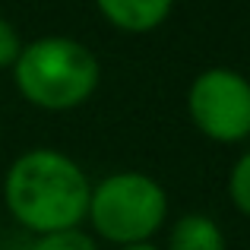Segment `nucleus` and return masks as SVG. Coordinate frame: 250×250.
I'll use <instances>...</instances> for the list:
<instances>
[{"label": "nucleus", "mask_w": 250, "mask_h": 250, "mask_svg": "<svg viewBox=\"0 0 250 250\" xmlns=\"http://www.w3.org/2000/svg\"><path fill=\"white\" fill-rule=\"evenodd\" d=\"M92 181L61 149L38 146L13 159L3 174V203L29 234L83 228Z\"/></svg>", "instance_id": "obj_1"}, {"label": "nucleus", "mask_w": 250, "mask_h": 250, "mask_svg": "<svg viewBox=\"0 0 250 250\" xmlns=\"http://www.w3.org/2000/svg\"><path fill=\"white\" fill-rule=\"evenodd\" d=\"M13 85L38 111H76L95 95L102 63L89 44L70 35H44L22 42L13 61Z\"/></svg>", "instance_id": "obj_2"}, {"label": "nucleus", "mask_w": 250, "mask_h": 250, "mask_svg": "<svg viewBox=\"0 0 250 250\" xmlns=\"http://www.w3.org/2000/svg\"><path fill=\"white\" fill-rule=\"evenodd\" d=\"M85 222L114 247L152 241L168 222V193L146 171H114L92 184Z\"/></svg>", "instance_id": "obj_3"}, {"label": "nucleus", "mask_w": 250, "mask_h": 250, "mask_svg": "<svg viewBox=\"0 0 250 250\" xmlns=\"http://www.w3.org/2000/svg\"><path fill=\"white\" fill-rule=\"evenodd\" d=\"M187 114L196 133L234 146L250 136V80L231 67H209L187 89Z\"/></svg>", "instance_id": "obj_4"}, {"label": "nucleus", "mask_w": 250, "mask_h": 250, "mask_svg": "<svg viewBox=\"0 0 250 250\" xmlns=\"http://www.w3.org/2000/svg\"><path fill=\"white\" fill-rule=\"evenodd\" d=\"M102 19L124 35H149L174 10V0H95Z\"/></svg>", "instance_id": "obj_5"}, {"label": "nucleus", "mask_w": 250, "mask_h": 250, "mask_svg": "<svg viewBox=\"0 0 250 250\" xmlns=\"http://www.w3.org/2000/svg\"><path fill=\"white\" fill-rule=\"evenodd\" d=\"M168 250H225V234L215 219L203 212H187L171 225Z\"/></svg>", "instance_id": "obj_6"}, {"label": "nucleus", "mask_w": 250, "mask_h": 250, "mask_svg": "<svg viewBox=\"0 0 250 250\" xmlns=\"http://www.w3.org/2000/svg\"><path fill=\"white\" fill-rule=\"evenodd\" d=\"M22 250H98V244L95 234H89L85 228H63V231L32 234Z\"/></svg>", "instance_id": "obj_7"}, {"label": "nucleus", "mask_w": 250, "mask_h": 250, "mask_svg": "<svg viewBox=\"0 0 250 250\" xmlns=\"http://www.w3.org/2000/svg\"><path fill=\"white\" fill-rule=\"evenodd\" d=\"M228 200L241 215L250 219V149L241 152L228 171Z\"/></svg>", "instance_id": "obj_8"}, {"label": "nucleus", "mask_w": 250, "mask_h": 250, "mask_svg": "<svg viewBox=\"0 0 250 250\" xmlns=\"http://www.w3.org/2000/svg\"><path fill=\"white\" fill-rule=\"evenodd\" d=\"M19 48H22V38L13 29L10 19L0 16V70H10L13 61L19 57Z\"/></svg>", "instance_id": "obj_9"}, {"label": "nucleus", "mask_w": 250, "mask_h": 250, "mask_svg": "<svg viewBox=\"0 0 250 250\" xmlns=\"http://www.w3.org/2000/svg\"><path fill=\"white\" fill-rule=\"evenodd\" d=\"M117 250H162L155 241H143V244H127V247H117Z\"/></svg>", "instance_id": "obj_10"}]
</instances>
